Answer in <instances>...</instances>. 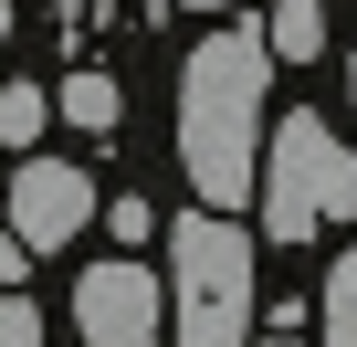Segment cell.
Here are the masks:
<instances>
[{
    "label": "cell",
    "mask_w": 357,
    "mask_h": 347,
    "mask_svg": "<svg viewBox=\"0 0 357 347\" xmlns=\"http://www.w3.org/2000/svg\"><path fill=\"white\" fill-rule=\"evenodd\" d=\"M190 11H231V0H190Z\"/></svg>",
    "instance_id": "2e32d148"
},
{
    "label": "cell",
    "mask_w": 357,
    "mask_h": 347,
    "mask_svg": "<svg viewBox=\"0 0 357 347\" xmlns=\"http://www.w3.org/2000/svg\"><path fill=\"white\" fill-rule=\"evenodd\" d=\"M168 326L178 347H242L252 326V242L221 211H190L168 242Z\"/></svg>",
    "instance_id": "7a4b0ae2"
},
{
    "label": "cell",
    "mask_w": 357,
    "mask_h": 347,
    "mask_svg": "<svg viewBox=\"0 0 357 347\" xmlns=\"http://www.w3.org/2000/svg\"><path fill=\"white\" fill-rule=\"evenodd\" d=\"M74 326H84V347H158L168 337V284L147 263H95L74 284Z\"/></svg>",
    "instance_id": "277c9868"
},
{
    "label": "cell",
    "mask_w": 357,
    "mask_h": 347,
    "mask_svg": "<svg viewBox=\"0 0 357 347\" xmlns=\"http://www.w3.org/2000/svg\"><path fill=\"white\" fill-rule=\"evenodd\" d=\"M22 263H32V242H22L11 221H0V284H11V295H22Z\"/></svg>",
    "instance_id": "7c38bea8"
},
{
    "label": "cell",
    "mask_w": 357,
    "mask_h": 347,
    "mask_svg": "<svg viewBox=\"0 0 357 347\" xmlns=\"http://www.w3.org/2000/svg\"><path fill=\"white\" fill-rule=\"evenodd\" d=\"M347 105H357V53H347Z\"/></svg>",
    "instance_id": "5bb4252c"
},
{
    "label": "cell",
    "mask_w": 357,
    "mask_h": 347,
    "mask_svg": "<svg viewBox=\"0 0 357 347\" xmlns=\"http://www.w3.org/2000/svg\"><path fill=\"white\" fill-rule=\"evenodd\" d=\"M326 211H357V158H336V179H326Z\"/></svg>",
    "instance_id": "4fadbf2b"
},
{
    "label": "cell",
    "mask_w": 357,
    "mask_h": 347,
    "mask_svg": "<svg viewBox=\"0 0 357 347\" xmlns=\"http://www.w3.org/2000/svg\"><path fill=\"white\" fill-rule=\"evenodd\" d=\"M0 43H11V0H0Z\"/></svg>",
    "instance_id": "9a60e30c"
},
{
    "label": "cell",
    "mask_w": 357,
    "mask_h": 347,
    "mask_svg": "<svg viewBox=\"0 0 357 347\" xmlns=\"http://www.w3.org/2000/svg\"><path fill=\"white\" fill-rule=\"evenodd\" d=\"M105 232H116V242H147V232H158V211H147V200H116V211H105Z\"/></svg>",
    "instance_id": "8fae6325"
},
{
    "label": "cell",
    "mask_w": 357,
    "mask_h": 347,
    "mask_svg": "<svg viewBox=\"0 0 357 347\" xmlns=\"http://www.w3.org/2000/svg\"><path fill=\"white\" fill-rule=\"evenodd\" d=\"M53 105H63V116H74V126H95V137H105V126H116V116H126V95H116V84H105V74H63V95H53Z\"/></svg>",
    "instance_id": "52a82bcc"
},
{
    "label": "cell",
    "mask_w": 357,
    "mask_h": 347,
    "mask_svg": "<svg viewBox=\"0 0 357 347\" xmlns=\"http://www.w3.org/2000/svg\"><path fill=\"white\" fill-rule=\"evenodd\" d=\"M263 74H273L263 32H211L190 64H178V158H190V190L221 221L263 179Z\"/></svg>",
    "instance_id": "6da1fadb"
},
{
    "label": "cell",
    "mask_w": 357,
    "mask_h": 347,
    "mask_svg": "<svg viewBox=\"0 0 357 347\" xmlns=\"http://www.w3.org/2000/svg\"><path fill=\"white\" fill-rule=\"evenodd\" d=\"M273 53L284 64H315L326 53V0H273Z\"/></svg>",
    "instance_id": "8992f818"
},
{
    "label": "cell",
    "mask_w": 357,
    "mask_h": 347,
    "mask_svg": "<svg viewBox=\"0 0 357 347\" xmlns=\"http://www.w3.org/2000/svg\"><path fill=\"white\" fill-rule=\"evenodd\" d=\"M43 116H53V95H43V84H0V137H11V147H32V137H43Z\"/></svg>",
    "instance_id": "ba28073f"
},
{
    "label": "cell",
    "mask_w": 357,
    "mask_h": 347,
    "mask_svg": "<svg viewBox=\"0 0 357 347\" xmlns=\"http://www.w3.org/2000/svg\"><path fill=\"white\" fill-rule=\"evenodd\" d=\"M326 337H357V242H347L336 274H326Z\"/></svg>",
    "instance_id": "9c48e42d"
},
{
    "label": "cell",
    "mask_w": 357,
    "mask_h": 347,
    "mask_svg": "<svg viewBox=\"0 0 357 347\" xmlns=\"http://www.w3.org/2000/svg\"><path fill=\"white\" fill-rule=\"evenodd\" d=\"M95 221V179L74 158H22L11 168V232L32 242V253H53V242H74Z\"/></svg>",
    "instance_id": "5b68a950"
},
{
    "label": "cell",
    "mask_w": 357,
    "mask_h": 347,
    "mask_svg": "<svg viewBox=\"0 0 357 347\" xmlns=\"http://www.w3.org/2000/svg\"><path fill=\"white\" fill-rule=\"evenodd\" d=\"M336 126L326 116H284L273 126V158H263V232L273 242H305L326 221V179H336Z\"/></svg>",
    "instance_id": "3957f363"
},
{
    "label": "cell",
    "mask_w": 357,
    "mask_h": 347,
    "mask_svg": "<svg viewBox=\"0 0 357 347\" xmlns=\"http://www.w3.org/2000/svg\"><path fill=\"white\" fill-rule=\"evenodd\" d=\"M53 11H84V0H53Z\"/></svg>",
    "instance_id": "e0dca14e"
},
{
    "label": "cell",
    "mask_w": 357,
    "mask_h": 347,
    "mask_svg": "<svg viewBox=\"0 0 357 347\" xmlns=\"http://www.w3.org/2000/svg\"><path fill=\"white\" fill-rule=\"evenodd\" d=\"M0 347H43V305L32 295H0Z\"/></svg>",
    "instance_id": "30bf717a"
},
{
    "label": "cell",
    "mask_w": 357,
    "mask_h": 347,
    "mask_svg": "<svg viewBox=\"0 0 357 347\" xmlns=\"http://www.w3.org/2000/svg\"><path fill=\"white\" fill-rule=\"evenodd\" d=\"M263 347H294V337H263Z\"/></svg>",
    "instance_id": "ac0fdd59"
}]
</instances>
